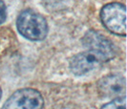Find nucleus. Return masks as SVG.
Listing matches in <instances>:
<instances>
[{
	"mask_svg": "<svg viewBox=\"0 0 127 109\" xmlns=\"http://www.w3.org/2000/svg\"><path fill=\"white\" fill-rule=\"evenodd\" d=\"M82 42L87 50L98 55L104 62L112 59L116 56V49L113 43L99 33L89 31L84 36Z\"/></svg>",
	"mask_w": 127,
	"mask_h": 109,
	"instance_id": "obj_4",
	"label": "nucleus"
},
{
	"mask_svg": "<svg viewBox=\"0 0 127 109\" xmlns=\"http://www.w3.org/2000/svg\"><path fill=\"white\" fill-rule=\"evenodd\" d=\"M44 4L47 9L53 10H58L60 8H63L65 4H67V0H43Z\"/></svg>",
	"mask_w": 127,
	"mask_h": 109,
	"instance_id": "obj_8",
	"label": "nucleus"
},
{
	"mask_svg": "<svg viewBox=\"0 0 127 109\" xmlns=\"http://www.w3.org/2000/svg\"><path fill=\"white\" fill-rule=\"evenodd\" d=\"M44 100L37 90L23 88L15 91L4 103L2 109H42Z\"/></svg>",
	"mask_w": 127,
	"mask_h": 109,
	"instance_id": "obj_3",
	"label": "nucleus"
},
{
	"mask_svg": "<svg viewBox=\"0 0 127 109\" xmlns=\"http://www.w3.org/2000/svg\"><path fill=\"white\" fill-rule=\"evenodd\" d=\"M0 98H1V89H0Z\"/></svg>",
	"mask_w": 127,
	"mask_h": 109,
	"instance_id": "obj_10",
	"label": "nucleus"
},
{
	"mask_svg": "<svg viewBox=\"0 0 127 109\" xmlns=\"http://www.w3.org/2000/svg\"><path fill=\"white\" fill-rule=\"evenodd\" d=\"M104 62L98 55L92 51H86L77 54L70 61V69L76 76H82L90 71L97 68Z\"/></svg>",
	"mask_w": 127,
	"mask_h": 109,
	"instance_id": "obj_5",
	"label": "nucleus"
},
{
	"mask_svg": "<svg viewBox=\"0 0 127 109\" xmlns=\"http://www.w3.org/2000/svg\"><path fill=\"white\" fill-rule=\"evenodd\" d=\"M97 89L100 95L105 98L116 99L125 97L126 80L124 77L120 75H109L98 80Z\"/></svg>",
	"mask_w": 127,
	"mask_h": 109,
	"instance_id": "obj_6",
	"label": "nucleus"
},
{
	"mask_svg": "<svg viewBox=\"0 0 127 109\" xmlns=\"http://www.w3.org/2000/svg\"><path fill=\"white\" fill-rule=\"evenodd\" d=\"M7 17V8L5 3L0 0V24H2Z\"/></svg>",
	"mask_w": 127,
	"mask_h": 109,
	"instance_id": "obj_9",
	"label": "nucleus"
},
{
	"mask_svg": "<svg viewBox=\"0 0 127 109\" xmlns=\"http://www.w3.org/2000/svg\"><path fill=\"white\" fill-rule=\"evenodd\" d=\"M100 17L103 25L117 36H126V9L120 3H110L101 9Z\"/></svg>",
	"mask_w": 127,
	"mask_h": 109,
	"instance_id": "obj_2",
	"label": "nucleus"
},
{
	"mask_svg": "<svg viewBox=\"0 0 127 109\" xmlns=\"http://www.w3.org/2000/svg\"><path fill=\"white\" fill-rule=\"evenodd\" d=\"M16 26L21 36L32 41L42 40L48 34V24L46 19L32 10L23 11L19 14Z\"/></svg>",
	"mask_w": 127,
	"mask_h": 109,
	"instance_id": "obj_1",
	"label": "nucleus"
},
{
	"mask_svg": "<svg viewBox=\"0 0 127 109\" xmlns=\"http://www.w3.org/2000/svg\"><path fill=\"white\" fill-rule=\"evenodd\" d=\"M100 109H126V99L125 97L116 98L112 102L104 104Z\"/></svg>",
	"mask_w": 127,
	"mask_h": 109,
	"instance_id": "obj_7",
	"label": "nucleus"
}]
</instances>
